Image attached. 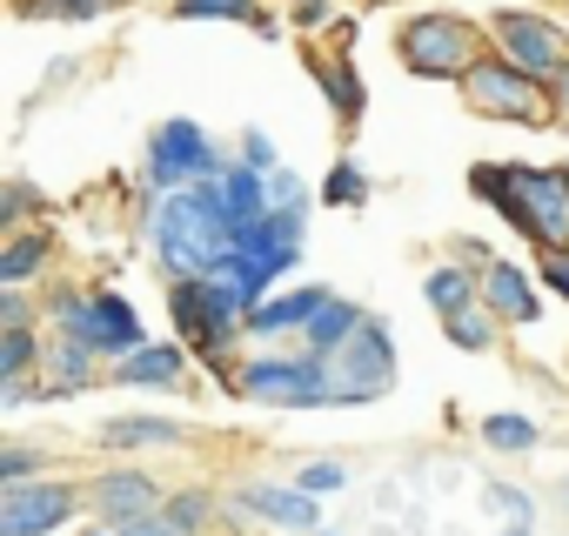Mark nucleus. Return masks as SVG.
Returning <instances> with one entry per match:
<instances>
[{
    "label": "nucleus",
    "mask_w": 569,
    "mask_h": 536,
    "mask_svg": "<svg viewBox=\"0 0 569 536\" xmlns=\"http://www.w3.org/2000/svg\"><path fill=\"white\" fill-rule=\"evenodd\" d=\"M148 241L168 268V282H194L214 276V261L234 248V215H228V188L221 181H194L174 188L148 208Z\"/></svg>",
    "instance_id": "f257e3e1"
},
{
    "label": "nucleus",
    "mask_w": 569,
    "mask_h": 536,
    "mask_svg": "<svg viewBox=\"0 0 569 536\" xmlns=\"http://www.w3.org/2000/svg\"><path fill=\"white\" fill-rule=\"evenodd\" d=\"M469 188L509 215L516 235H529L542 255H569V168H536V161H496L476 168Z\"/></svg>",
    "instance_id": "f03ea898"
},
{
    "label": "nucleus",
    "mask_w": 569,
    "mask_h": 536,
    "mask_svg": "<svg viewBox=\"0 0 569 536\" xmlns=\"http://www.w3.org/2000/svg\"><path fill=\"white\" fill-rule=\"evenodd\" d=\"M168 316H174L181 343L214 369V363H228V349L248 336L254 302H248L241 289H228L221 276H194V282H168Z\"/></svg>",
    "instance_id": "7ed1b4c3"
},
{
    "label": "nucleus",
    "mask_w": 569,
    "mask_h": 536,
    "mask_svg": "<svg viewBox=\"0 0 569 536\" xmlns=\"http://www.w3.org/2000/svg\"><path fill=\"white\" fill-rule=\"evenodd\" d=\"M396 54H402L409 75H429V81H469L489 61L482 28L462 21V14H442V8L436 14H409L396 28Z\"/></svg>",
    "instance_id": "20e7f679"
},
{
    "label": "nucleus",
    "mask_w": 569,
    "mask_h": 536,
    "mask_svg": "<svg viewBox=\"0 0 569 536\" xmlns=\"http://www.w3.org/2000/svg\"><path fill=\"white\" fill-rule=\"evenodd\" d=\"M48 322H54V336H74V343H88L94 356H108V369L128 363L134 349H148L134 302H128V296H108V289H61Z\"/></svg>",
    "instance_id": "39448f33"
},
{
    "label": "nucleus",
    "mask_w": 569,
    "mask_h": 536,
    "mask_svg": "<svg viewBox=\"0 0 569 536\" xmlns=\"http://www.w3.org/2000/svg\"><path fill=\"white\" fill-rule=\"evenodd\" d=\"M234 389L248 396V403H268V409H336V389H329V363L322 356H274V349H261V356H248V363H234Z\"/></svg>",
    "instance_id": "423d86ee"
},
{
    "label": "nucleus",
    "mask_w": 569,
    "mask_h": 536,
    "mask_svg": "<svg viewBox=\"0 0 569 536\" xmlns=\"http://www.w3.org/2000/svg\"><path fill=\"white\" fill-rule=\"evenodd\" d=\"M462 101H469L482 121H522V128L556 121V95H549V81H536V75L509 68L502 54H489V61L462 81Z\"/></svg>",
    "instance_id": "0eeeda50"
},
{
    "label": "nucleus",
    "mask_w": 569,
    "mask_h": 536,
    "mask_svg": "<svg viewBox=\"0 0 569 536\" xmlns=\"http://www.w3.org/2000/svg\"><path fill=\"white\" fill-rule=\"evenodd\" d=\"M234 161L194 128V121H161L154 141H148V188L154 195H174V188H194V181H221Z\"/></svg>",
    "instance_id": "6e6552de"
},
{
    "label": "nucleus",
    "mask_w": 569,
    "mask_h": 536,
    "mask_svg": "<svg viewBox=\"0 0 569 536\" xmlns=\"http://www.w3.org/2000/svg\"><path fill=\"white\" fill-rule=\"evenodd\" d=\"M329 363V389H336V403H376V396H389L396 389V336L382 329V316H369L336 356H322Z\"/></svg>",
    "instance_id": "1a4fd4ad"
},
{
    "label": "nucleus",
    "mask_w": 569,
    "mask_h": 536,
    "mask_svg": "<svg viewBox=\"0 0 569 536\" xmlns=\"http://www.w3.org/2000/svg\"><path fill=\"white\" fill-rule=\"evenodd\" d=\"M81 509H88V489L81 483H54V476L8 483V489H0V536H54Z\"/></svg>",
    "instance_id": "9d476101"
},
{
    "label": "nucleus",
    "mask_w": 569,
    "mask_h": 536,
    "mask_svg": "<svg viewBox=\"0 0 569 536\" xmlns=\"http://www.w3.org/2000/svg\"><path fill=\"white\" fill-rule=\"evenodd\" d=\"M489 34H496V54H502L509 68L536 75V81H556V75L569 68V34H562L556 21L529 14V8H496V14H489Z\"/></svg>",
    "instance_id": "9b49d317"
},
{
    "label": "nucleus",
    "mask_w": 569,
    "mask_h": 536,
    "mask_svg": "<svg viewBox=\"0 0 569 536\" xmlns=\"http://www.w3.org/2000/svg\"><path fill=\"white\" fill-rule=\"evenodd\" d=\"M228 509L234 516H254L268 529H296V536H316L322 529V503L309 489H296V483H241L228 496Z\"/></svg>",
    "instance_id": "f8f14e48"
},
{
    "label": "nucleus",
    "mask_w": 569,
    "mask_h": 536,
    "mask_svg": "<svg viewBox=\"0 0 569 536\" xmlns=\"http://www.w3.org/2000/svg\"><path fill=\"white\" fill-rule=\"evenodd\" d=\"M88 509H94L108 529H128V523L161 516V509H168V496H161V483H154V476H141V469H108V476H94V483H88Z\"/></svg>",
    "instance_id": "ddd939ff"
},
{
    "label": "nucleus",
    "mask_w": 569,
    "mask_h": 536,
    "mask_svg": "<svg viewBox=\"0 0 569 536\" xmlns=\"http://www.w3.org/2000/svg\"><path fill=\"white\" fill-rule=\"evenodd\" d=\"M482 309H489L496 322H509V329L542 322V296H536V282H529V268L489 261V268H482Z\"/></svg>",
    "instance_id": "4468645a"
},
{
    "label": "nucleus",
    "mask_w": 569,
    "mask_h": 536,
    "mask_svg": "<svg viewBox=\"0 0 569 536\" xmlns=\"http://www.w3.org/2000/svg\"><path fill=\"white\" fill-rule=\"evenodd\" d=\"M329 296H336V289H316V282H309V289H289V296H261V302H254V316H248V336H254V343L302 336V329L329 309Z\"/></svg>",
    "instance_id": "2eb2a0df"
},
{
    "label": "nucleus",
    "mask_w": 569,
    "mask_h": 536,
    "mask_svg": "<svg viewBox=\"0 0 569 536\" xmlns=\"http://www.w3.org/2000/svg\"><path fill=\"white\" fill-rule=\"evenodd\" d=\"M108 383H121V389H181L188 383V343H148L128 363H114Z\"/></svg>",
    "instance_id": "dca6fc26"
},
{
    "label": "nucleus",
    "mask_w": 569,
    "mask_h": 536,
    "mask_svg": "<svg viewBox=\"0 0 569 536\" xmlns=\"http://www.w3.org/2000/svg\"><path fill=\"white\" fill-rule=\"evenodd\" d=\"M41 396H74V389H88L94 376H101V356L88 349V343H74V336H54L48 349H41Z\"/></svg>",
    "instance_id": "f3484780"
},
{
    "label": "nucleus",
    "mask_w": 569,
    "mask_h": 536,
    "mask_svg": "<svg viewBox=\"0 0 569 536\" xmlns=\"http://www.w3.org/2000/svg\"><path fill=\"white\" fill-rule=\"evenodd\" d=\"M422 302L449 322L462 309H482V268H456V261H436L422 276Z\"/></svg>",
    "instance_id": "a211bd4d"
},
{
    "label": "nucleus",
    "mask_w": 569,
    "mask_h": 536,
    "mask_svg": "<svg viewBox=\"0 0 569 536\" xmlns=\"http://www.w3.org/2000/svg\"><path fill=\"white\" fill-rule=\"evenodd\" d=\"M48 261H54V235H48V228L8 235V248H0V289H28Z\"/></svg>",
    "instance_id": "6ab92c4d"
},
{
    "label": "nucleus",
    "mask_w": 569,
    "mask_h": 536,
    "mask_svg": "<svg viewBox=\"0 0 569 536\" xmlns=\"http://www.w3.org/2000/svg\"><path fill=\"white\" fill-rule=\"evenodd\" d=\"M94 443L101 449H168V443H181V423H168V416H108L94 429Z\"/></svg>",
    "instance_id": "aec40b11"
},
{
    "label": "nucleus",
    "mask_w": 569,
    "mask_h": 536,
    "mask_svg": "<svg viewBox=\"0 0 569 536\" xmlns=\"http://www.w3.org/2000/svg\"><path fill=\"white\" fill-rule=\"evenodd\" d=\"M362 322H369V316H362L349 296H329V309H322V316L302 329V349H309V356H336V349H342V343H349Z\"/></svg>",
    "instance_id": "412c9836"
},
{
    "label": "nucleus",
    "mask_w": 569,
    "mask_h": 536,
    "mask_svg": "<svg viewBox=\"0 0 569 536\" xmlns=\"http://www.w3.org/2000/svg\"><path fill=\"white\" fill-rule=\"evenodd\" d=\"M221 188H228V215H234V235H241V228H254V221L274 208V201H268V175H254V168H241V161L221 175Z\"/></svg>",
    "instance_id": "4be33fe9"
},
{
    "label": "nucleus",
    "mask_w": 569,
    "mask_h": 536,
    "mask_svg": "<svg viewBox=\"0 0 569 536\" xmlns=\"http://www.w3.org/2000/svg\"><path fill=\"white\" fill-rule=\"evenodd\" d=\"M316 81H322V95L336 101L342 121H362V81H356V68H349L342 54H322V61H316Z\"/></svg>",
    "instance_id": "5701e85b"
},
{
    "label": "nucleus",
    "mask_w": 569,
    "mask_h": 536,
    "mask_svg": "<svg viewBox=\"0 0 569 536\" xmlns=\"http://www.w3.org/2000/svg\"><path fill=\"white\" fill-rule=\"evenodd\" d=\"M482 443L502 449V456H522V449L542 443V429H536L529 416H516V409H496V416H482Z\"/></svg>",
    "instance_id": "b1692460"
},
{
    "label": "nucleus",
    "mask_w": 569,
    "mask_h": 536,
    "mask_svg": "<svg viewBox=\"0 0 569 536\" xmlns=\"http://www.w3.org/2000/svg\"><path fill=\"white\" fill-rule=\"evenodd\" d=\"M174 14L181 21H248V28L268 34V14L254 8V0H174Z\"/></svg>",
    "instance_id": "393cba45"
},
{
    "label": "nucleus",
    "mask_w": 569,
    "mask_h": 536,
    "mask_svg": "<svg viewBox=\"0 0 569 536\" xmlns=\"http://www.w3.org/2000/svg\"><path fill=\"white\" fill-rule=\"evenodd\" d=\"M34 363H41L34 329H0V389H8V383H28Z\"/></svg>",
    "instance_id": "a878e982"
},
{
    "label": "nucleus",
    "mask_w": 569,
    "mask_h": 536,
    "mask_svg": "<svg viewBox=\"0 0 569 536\" xmlns=\"http://www.w3.org/2000/svg\"><path fill=\"white\" fill-rule=\"evenodd\" d=\"M442 336H449L456 349L482 356V349H496V316H489V309H462V316H449V322H442Z\"/></svg>",
    "instance_id": "bb28decb"
},
{
    "label": "nucleus",
    "mask_w": 569,
    "mask_h": 536,
    "mask_svg": "<svg viewBox=\"0 0 569 536\" xmlns=\"http://www.w3.org/2000/svg\"><path fill=\"white\" fill-rule=\"evenodd\" d=\"M181 536H201L208 523H214V489H181V496H168V509H161Z\"/></svg>",
    "instance_id": "cd10ccee"
},
{
    "label": "nucleus",
    "mask_w": 569,
    "mask_h": 536,
    "mask_svg": "<svg viewBox=\"0 0 569 536\" xmlns=\"http://www.w3.org/2000/svg\"><path fill=\"white\" fill-rule=\"evenodd\" d=\"M28 21H101L108 0H21Z\"/></svg>",
    "instance_id": "c85d7f7f"
},
{
    "label": "nucleus",
    "mask_w": 569,
    "mask_h": 536,
    "mask_svg": "<svg viewBox=\"0 0 569 536\" xmlns=\"http://www.w3.org/2000/svg\"><path fill=\"white\" fill-rule=\"evenodd\" d=\"M296 489H309L316 503H322V496H342V489H349V469H342L336 456H316V463L296 469Z\"/></svg>",
    "instance_id": "c756f323"
},
{
    "label": "nucleus",
    "mask_w": 569,
    "mask_h": 536,
    "mask_svg": "<svg viewBox=\"0 0 569 536\" xmlns=\"http://www.w3.org/2000/svg\"><path fill=\"white\" fill-rule=\"evenodd\" d=\"M322 201H336V208H362V201H369V181H362V168H356V161H342V168L322 181Z\"/></svg>",
    "instance_id": "7c9ffc66"
},
{
    "label": "nucleus",
    "mask_w": 569,
    "mask_h": 536,
    "mask_svg": "<svg viewBox=\"0 0 569 536\" xmlns=\"http://www.w3.org/2000/svg\"><path fill=\"white\" fill-rule=\"evenodd\" d=\"M482 503L509 516V523H502V536H529V496H522V489H509V483H496V489H482Z\"/></svg>",
    "instance_id": "2f4dec72"
},
{
    "label": "nucleus",
    "mask_w": 569,
    "mask_h": 536,
    "mask_svg": "<svg viewBox=\"0 0 569 536\" xmlns=\"http://www.w3.org/2000/svg\"><path fill=\"white\" fill-rule=\"evenodd\" d=\"M34 201H41V195H34L28 181H8V195H0V228L21 235V228H28V215H34Z\"/></svg>",
    "instance_id": "473e14b6"
},
{
    "label": "nucleus",
    "mask_w": 569,
    "mask_h": 536,
    "mask_svg": "<svg viewBox=\"0 0 569 536\" xmlns=\"http://www.w3.org/2000/svg\"><path fill=\"white\" fill-rule=\"evenodd\" d=\"M268 201H274V208H309V181H302L296 168H274V175H268Z\"/></svg>",
    "instance_id": "72a5a7b5"
},
{
    "label": "nucleus",
    "mask_w": 569,
    "mask_h": 536,
    "mask_svg": "<svg viewBox=\"0 0 569 536\" xmlns=\"http://www.w3.org/2000/svg\"><path fill=\"white\" fill-rule=\"evenodd\" d=\"M241 168H254V175H274V168H281V148H274L261 128H248V135H241Z\"/></svg>",
    "instance_id": "f704fd0d"
},
{
    "label": "nucleus",
    "mask_w": 569,
    "mask_h": 536,
    "mask_svg": "<svg viewBox=\"0 0 569 536\" xmlns=\"http://www.w3.org/2000/svg\"><path fill=\"white\" fill-rule=\"evenodd\" d=\"M34 469H41V449H21V443L0 449V483H34Z\"/></svg>",
    "instance_id": "c9c22d12"
},
{
    "label": "nucleus",
    "mask_w": 569,
    "mask_h": 536,
    "mask_svg": "<svg viewBox=\"0 0 569 536\" xmlns=\"http://www.w3.org/2000/svg\"><path fill=\"white\" fill-rule=\"evenodd\" d=\"M0 329H34V322H28V302H21V289H0Z\"/></svg>",
    "instance_id": "e433bc0d"
},
{
    "label": "nucleus",
    "mask_w": 569,
    "mask_h": 536,
    "mask_svg": "<svg viewBox=\"0 0 569 536\" xmlns=\"http://www.w3.org/2000/svg\"><path fill=\"white\" fill-rule=\"evenodd\" d=\"M542 282L569 302V255H542Z\"/></svg>",
    "instance_id": "4c0bfd02"
},
{
    "label": "nucleus",
    "mask_w": 569,
    "mask_h": 536,
    "mask_svg": "<svg viewBox=\"0 0 569 536\" xmlns=\"http://www.w3.org/2000/svg\"><path fill=\"white\" fill-rule=\"evenodd\" d=\"M114 536H181L168 516H148V523H128V529H114Z\"/></svg>",
    "instance_id": "58836bf2"
},
{
    "label": "nucleus",
    "mask_w": 569,
    "mask_h": 536,
    "mask_svg": "<svg viewBox=\"0 0 569 536\" xmlns=\"http://www.w3.org/2000/svg\"><path fill=\"white\" fill-rule=\"evenodd\" d=\"M549 95H556V121H562V128H569V68H562V75H556V81H549Z\"/></svg>",
    "instance_id": "ea45409f"
},
{
    "label": "nucleus",
    "mask_w": 569,
    "mask_h": 536,
    "mask_svg": "<svg viewBox=\"0 0 569 536\" xmlns=\"http://www.w3.org/2000/svg\"><path fill=\"white\" fill-rule=\"evenodd\" d=\"M296 21H302V28H316V21H329V0H302V8H296Z\"/></svg>",
    "instance_id": "a19ab883"
},
{
    "label": "nucleus",
    "mask_w": 569,
    "mask_h": 536,
    "mask_svg": "<svg viewBox=\"0 0 569 536\" xmlns=\"http://www.w3.org/2000/svg\"><path fill=\"white\" fill-rule=\"evenodd\" d=\"M316 536H336V529H316Z\"/></svg>",
    "instance_id": "79ce46f5"
},
{
    "label": "nucleus",
    "mask_w": 569,
    "mask_h": 536,
    "mask_svg": "<svg viewBox=\"0 0 569 536\" xmlns=\"http://www.w3.org/2000/svg\"><path fill=\"white\" fill-rule=\"evenodd\" d=\"M562 503H569V483H562Z\"/></svg>",
    "instance_id": "37998d69"
}]
</instances>
